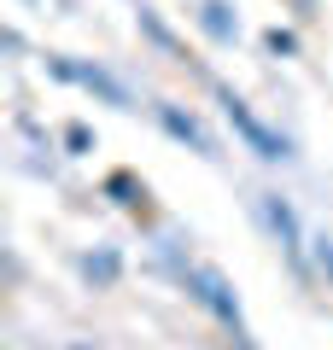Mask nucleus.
Instances as JSON below:
<instances>
[{"label":"nucleus","instance_id":"nucleus-14","mask_svg":"<svg viewBox=\"0 0 333 350\" xmlns=\"http://www.w3.org/2000/svg\"><path fill=\"white\" fill-rule=\"evenodd\" d=\"M71 350H88V345H71Z\"/></svg>","mask_w":333,"mask_h":350},{"label":"nucleus","instance_id":"nucleus-13","mask_svg":"<svg viewBox=\"0 0 333 350\" xmlns=\"http://www.w3.org/2000/svg\"><path fill=\"white\" fill-rule=\"evenodd\" d=\"M228 350H263V345L246 333V327H240V333H228Z\"/></svg>","mask_w":333,"mask_h":350},{"label":"nucleus","instance_id":"nucleus-1","mask_svg":"<svg viewBox=\"0 0 333 350\" xmlns=\"http://www.w3.org/2000/svg\"><path fill=\"white\" fill-rule=\"evenodd\" d=\"M182 292L199 304V310L210 315V321H222L228 333H240L246 327V310H240V292H234V280L222 275L217 262H187L182 269Z\"/></svg>","mask_w":333,"mask_h":350},{"label":"nucleus","instance_id":"nucleus-2","mask_svg":"<svg viewBox=\"0 0 333 350\" xmlns=\"http://www.w3.org/2000/svg\"><path fill=\"white\" fill-rule=\"evenodd\" d=\"M217 105H222V117L234 123V135L246 140V152H258L263 163H286V158H293V140H286V135H275V129L263 123V117L251 111V105L240 100V94H234L228 82H217Z\"/></svg>","mask_w":333,"mask_h":350},{"label":"nucleus","instance_id":"nucleus-8","mask_svg":"<svg viewBox=\"0 0 333 350\" xmlns=\"http://www.w3.org/2000/svg\"><path fill=\"white\" fill-rule=\"evenodd\" d=\"M106 199L117 204V211H129V216H147L152 193H147V181H140L135 170H111L106 175Z\"/></svg>","mask_w":333,"mask_h":350},{"label":"nucleus","instance_id":"nucleus-11","mask_svg":"<svg viewBox=\"0 0 333 350\" xmlns=\"http://www.w3.org/2000/svg\"><path fill=\"white\" fill-rule=\"evenodd\" d=\"M263 47H269L275 59H298V36H293V29H281V24L263 29Z\"/></svg>","mask_w":333,"mask_h":350},{"label":"nucleus","instance_id":"nucleus-12","mask_svg":"<svg viewBox=\"0 0 333 350\" xmlns=\"http://www.w3.org/2000/svg\"><path fill=\"white\" fill-rule=\"evenodd\" d=\"M64 152H71V158H82V152H94V129H88V123H64Z\"/></svg>","mask_w":333,"mask_h":350},{"label":"nucleus","instance_id":"nucleus-4","mask_svg":"<svg viewBox=\"0 0 333 350\" xmlns=\"http://www.w3.org/2000/svg\"><path fill=\"white\" fill-rule=\"evenodd\" d=\"M47 70L59 76V82L82 88V94H94L99 105H117V111H129V88L117 82L106 64H94V59H71V53H47Z\"/></svg>","mask_w":333,"mask_h":350},{"label":"nucleus","instance_id":"nucleus-5","mask_svg":"<svg viewBox=\"0 0 333 350\" xmlns=\"http://www.w3.org/2000/svg\"><path fill=\"white\" fill-rule=\"evenodd\" d=\"M152 117H158V129H164L170 140L193 146L199 158H222V152H217V135H210V129L199 123V117L187 111V105H175V100H152Z\"/></svg>","mask_w":333,"mask_h":350},{"label":"nucleus","instance_id":"nucleus-10","mask_svg":"<svg viewBox=\"0 0 333 350\" xmlns=\"http://www.w3.org/2000/svg\"><path fill=\"white\" fill-rule=\"evenodd\" d=\"M310 269H316V280L333 292V234H316V239H310Z\"/></svg>","mask_w":333,"mask_h":350},{"label":"nucleus","instance_id":"nucleus-3","mask_svg":"<svg viewBox=\"0 0 333 350\" xmlns=\"http://www.w3.org/2000/svg\"><path fill=\"white\" fill-rule=\"evenodd\" d=\"M258 211H263V228H269V239L281 245V257L293 262V275H316L310 269V234H304V222H298V211H293V199H281V193H258Z\"/></svg>","mask_w":333,"mask_h":350},{"label":"nucleus","instance_id":"nucleus-7","mask_svg":"<svg viewBox=\"0 0 333 350\" xmlns=\"http://www.w3.org/2000/svg\"><path fill=\"white\" fill-rule=\"evenodd\" d=\"M199 29H205V41H217V47H234L240 41V12L228 6V0H199Z\"/></svg>","mask_w":333,"mask_h":350},{"label":"nucleus","instance_id":"nucleus-6","mask_svg":"<svg viewBox=\"0 0 333 350\" xmlns=\"http://www.w3.org/2000/svg\"><path fill=\"white\" fill-rule=\"evenodd\" d=\"M76 275H82L94 292H111L117 280H123V257H117L111 245H94V251H82V257H76Z\"/></svg>","mask_w":333,"mask_h":350},{"label":"nucleus","instance_id":"nucleus-9","mask_svg":"<svg viewBox=\"0 0 333 350\" xmlns=\"http://www.w3.org/2000/svg\"><path fill=\"white\" fill-rule=\"evenodd\" d=\"M135 24H140V36H147L152 47L164 53V59H175V64H187V47H182V36H175V29L164 24V18L152 12V6H135Z\"/></svg>","mask_w":333,"mask_h":350}]
</instances>
